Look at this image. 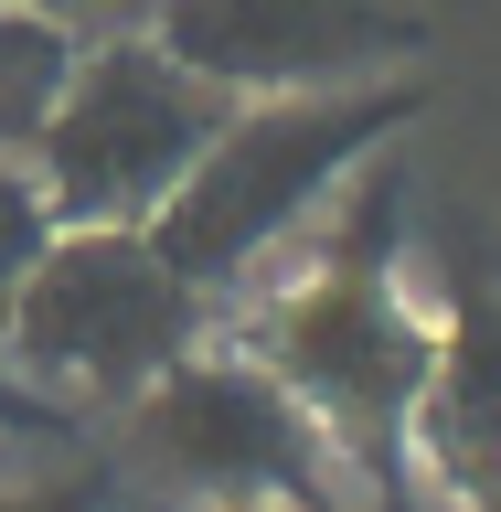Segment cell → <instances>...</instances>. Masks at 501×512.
I'll return each instance as SVG.
<instances>
[{
	"instance_id": "obj_13",
	"label": "cell",
	"mask_w": 501,
	"mask_h": 512,
	"mask_svg": "<svg viewBox=\"0 0 501 512\" xmlns=\"http://www.w3.org/2000/svg\"><path fill=\"white\" fill-rule=\"evenodd\" d=\"M374 512H416V502H406V491H384V502H374Z\"/></svg>"
},
{
	"instance_id": "obj_5",
	"label": "cell",
	"mask_w": 501,
	"mask_h": 512,
	"mask_svg": "<svg viewBox=\"0 0 501 512\" xmlns=\"http://www.w3.org/2000/svg\"><path fill=\"white\" fill-rule=\"evenodd\" d=\"M128 459L171 491V502H299L320 512V470L331 438L310 427V406L288 395L267 363H171L128 416Z\"/></svg>"
},
{
	"instance_id": "obj_9",
	"label": "cell",
	"mask_w": 501,
	"mask_h": 512,
	"mask_svg": "<svg viewBox=\"0 0 501 512\" xmlns=\"http://www.w3.org/2000/svg\"><path fill=\"white\" fill-rule=\"evenodd\" d=\"M0 512H107L96 480H64V491H0Z\"/></svg>"
},
{
	"instance_id": "obj_14",
	"label": "cell",
	"mask_w": 501,
	"mask_h": 512,
	"mask_svg": "<svg viewBox=\"0 0 501 512\" xmlns=\"http://www.w3.org/2000/svg\"><path fill=\"white\" fill-rule=\"evenodd\" d=\"M107 512H171V502H107Z\"/></svg>"
},
{
	"instance_id": "obj_7",
	"label": "cell",
	"mask_w": 501,
	"mask_h": 512,
	"mask_svg": "<svg viewBox=\"0 0 501 512\" xmlns=\"http://www.w3.org/2000/svg\"><path fill=\"white\" fill-rule=\"evenodd\" d=\"M64 64H75V32L43 22V11H22V0H0V160L32 150V128H43V107H54Z\"/></svg>"
},
{
	"instance_id": "obj_4",
	"label": "cell",
	"mask_w": 501,
	"mask_h": 512,
	"mask_svg": "<svg viewBox=\"0 0 501 512\" xmlns=\"http://www.w3.org/2000/svg\"><path fill=\"white\" fill-rule=\"evenodd\" d=\"M256 363L310 406L320 438H342L352 459H384L406 438V416L427 406L438 342L416 331V310L395 299L384 256H331L320 278H299L256 331Z\"/></svg>"
},
{
	"instance_id": "obj_11",
	"label": "cell",
	"mask_w": 501,
	"mask_h": 512,
	"mask_svg": "<svg viewBox=\"0 0 501 512\" xmlns=\"http://www.w3.org/2000/svg\"><path fill=\"white\" fill-rule=\"evenodd\" d=\"M0 427H43V406H11V395H0Z\"/></svg>"
},
{
	"instance_id": "obj_10",
	"label": "cell",
	"mask_w": 501,
	"mask_h": 512,
	"mask_svg": "<svg viewBox=\"0 0 501 512\" xmlns=\"http://www.w3.org/2000/svg\"><path fill=\"white\" fill-rule=\"evenodd\" d=\"M22 11H43V22H75V11H96V0H22Z\"/></svg>"
},
{
	"instance_id": "obj_1",
	"label": "cell",
	"mask_w": 501,
	"mask_h": 512,
	"mask_svg": "<svg viewBox=\"0 0 501 512\" xmlns=\"http://www.w3.org/2000/svg\"><path fill=\"white\" fill-rule=\"evenodd\" d=\"M406 118H416V86L246 96V107L203 139V160L182 171V192L150 214V246L214 299L224 278H246L256 256H278Z\"/></svg>"
},
{
	"instance_id": "obj_12",
	"label": "cell",
	"mask_w": 501,
	"mask_h": 512,
	"mask_svg": "<svg viewBox=\"0 0 501 512\" xmlns=\"http://www.w3.org/2000/svg\"><path fill=\"white\" fill-rule=\"evenodd\" d=\"M224 512H299V502H224Z\"/></svg>"
},
{
	"instance_id": "obj_8",
	"label": "cell",
	"mask_w": 501,
	"mask_h": 512,
	"mask_svg": "<svg viewBox=\"0 0 501 512\" xmlns=\"http://www.w3.org/2000/svg\"><path fill=\"white\" fill-rule=\"evenodd\" d=\"M43 235H54V214H43L32 171H22V160H0V320H11V299H22L32 256H43Z\"/></svg>"
},
{
	"instance_id": "obj_2",
	"label": "cell",
	"mask_w": 501,
	"mask_h": 512,
	"mask_svg": "<svg viewBox=\"0 0 501 512\" xmlns=\"http://www.w3.org/2000/svg\"><path fill=\"white\" fill-rule=\"evenodd\" d=\"M203 342V288L150 246V224H54L0 352L43 395H150Z\"/></svg>"
},
{
	"instance_id": "obj_3",
	"label": "cell",
	"mask_w": 501,
	"mask_h": 512,
	"mask_svg": "<svg viewBox=\"0 0 501 512\" xmlns=\"http://www.w3.org/2000/svg\"><path fill=\"white\" fill-rule=\"evenodd\" d=\"M224 118H235V96L171 64L160 43H96L64 64L22 171L54 224H150Z\"/></svg>"
},
{
	"instance_id": "obj_6",
	"label": "cell",
	"mask_w": 501,
	"mask_h": 512,
	"mask_svg": "<svg viewBox=\"0 0 501 512\" xmlns=\"http://www.w3.org/2000/svg\"><path fill=\"white\" fill-rule=\"evenodd\" d=\"M150 43L224 96H320L374 86L416 43V22L395 0H160Z\"/></svg>"
}]
</instances>
